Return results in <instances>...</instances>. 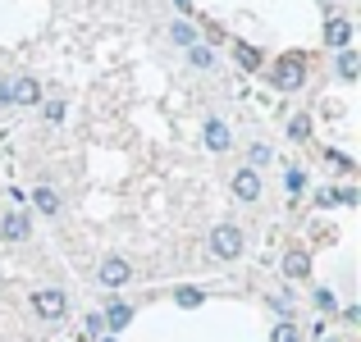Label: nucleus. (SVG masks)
<instances>
[{"label": "nucleus", "instance_id": "nucleus-1", "mask_svg": "<svg viewBox=\"0 0 361 342\" xmlns=\"http://www.w3.org/2000/svg\"><path fill=\"white\" fill-rule=\"evenodd\" d=\"M302 82H307V60L302 55H279L270 64V87L274 91H298Z\"/></svg>", "mask_w": 361, "mask_h": 342}, {"label": "nucleus", "instance_id": "nucleus-2", "mask_svg": "<svg viewBox=\"0 0 361 342\" xmlns=\"http://www.w3.org/2000/svg\"><path fill=\"white\" fill-rule=\"evenodd\" d=\"M243 228L238 224H215V233H211V255L215 260H238L243 255Z\"/></svg>", "mask_w": 361, "mask_h": 342}, {"label": "nucleus", "instance_id": "nucleus-3", "mask_svg": "<svg viewBox=\"0 0 361 342\" xmlns=\"http://www.w3.org/2000/svg\"><path fill=\"white\" fill-rule=\"evenodd\" d=\"M32 315H42V319H64V315H69V297H64L60 288L32 292Z\"/></svg>", "mask_w": 361, "mask_h": 342}, {"label": "nucleus", "instance_id": "nucleus-4", "mask_svg": "<svg viewBox=\"0 0 361 342\" xmlns=\"http://www.w3.org/2000/svg\"><path fill=\"white\" fill-rule=\"evenodd\" d=\"M97 279L106 283V288H123V283L133 279V265L123 260V255H106V260H101V270H97Z\"/></svg>", "mask_w": 361, "mask_h": 342}, {"label": "nucleus", "instance_id": "nucleus-5", "mask_svg": "<svg viewBox=\"0 0 361 342\" xmlns=\"http://www.w3.org/2000/svg\"><path fill=\"white\" fill-rule=\"evenodd\" d=\"M0 237H5V242H27V237H32V215L9 210L5 220H0Z\"/></svg>", "mask_w": 361, "mask_h": 342}, {"label": "nucleus", "instance_id": "nucleus-6", "mask_svg": "<svg viewBox=\"0 0 361 342\" xmlns=\"http://www.w3.org/2000/svg\"><path fill=\"white\" fill-rule=\"evenodd\" d=\"M42 101V82L37 78H14L9 82V106H37Z\"/></svg>", "mask_w": 361, "mask_h": 342}, {"label": "nucleus", "instance_id": "nucleus-7", "mask_svg": "<svg viewBox=\"0 0 361 342\" xmlns=\"http://www.w3.org/2000/svg\"><path fill=\"white\" fill-rule=\"evenodd\" d=\"M233 196L252 205L256 196H261V174H256V169H238V174H233Z\"/></svg>", "mask_w": 361, "mask_h": 342}, {"label": "nucleus", "instance_id": "nucleus-8", "mask_svg": "<svg viewBox=\"0 0 361 342\" xmlns=\"http://www.w3.org/2000/svg\"><path fill=\"white\" fill-rule=\"evenodd\" d=\"M101 324H106V334H123V329L133 324V306L128 301H110L106 315H101Z\"/></svg>", "mask_w": 361, "mask_h": 342}, {"label": "nucleus", "instance_id": "nucleus-9", "mask_svg": "<svg viewBox=\"0 0 361 342\" xmlns=\"http://www.w3.org/2000/svg\"><path fill=\"white\" fill-rule=\"evenodd\" d=\"M325 46L329 51H348V46H353V23H348V18H329L325 23Z\"/></svg>", "mask_w": 361, "mask_h": 342}, {"label": "nucleus", "instance_id": "nucleus-10", "mask_svg": "<svg viewBox=\"0 0 361 342\" xmlns=\"http://www.w3.org/2000/svg\"><path fill=\"white\" fill-rule=\"evenodd\" d=\"M202 137H206V146L215 151V156H220V151H229V123L224 119H206V128H202Z\"/></svg>", "mask_w": 361, "mask_h": 342}, {"label": "nucleus", "instance_id": "nucleus-11", "mask_svg": "<svg viewBox=\"0 0 361 342\" xmlns=\"http://www.w3.org/2000/svg\"><path fill=\"white\" fill-rule=\"evenodd\" d=\"M283 274H288V279H307V274H311V255L293 246V251L283 255Z\"/></svg>", "mask_w": 361, "mask_h": 342}, {"label": "nucleus", "instance_id": "nucleus-12", "mask_svg": "<svg viewBox=\"0 0 361 342\" xmlns=\"http://www.w3.org/2000/svg\"><path fill=\"white\" fill-rule=\"evenodd\" d=\"M334 69H338V78L343 82H353L357 73H361V55L353 51V46H348V51H338V60H334Z\"/></svg>", "mask_w": 361, "mask_h": 342}, {"label": "nucleus", "instance_id": "nucleus-13", "mask_svg": "<svg viewBox=\"0 0 361 342\" xmlns=\"http://www.w3.org/2000/svg\"><path fill=\"white\" fill-rule=\"evenodd\" d=\"M32 205L42 215H60V192L55 187H32Z\"/></svg>", "mask_w": 361, "mask_h": 342}, {"label": "nucleus", "instance_id": "nucleus-14", "mask_svg": "<svg viewBox=\"0 0 361 342\" xmlns=\"http://www.w3.org/2000/svg\"><path fill=\"white\" fill-rule=\"evenodd\" d=\"M233 60L243 64V69H261V51H256V46H247V42H233Z\"/></svg>", "mask_w": 361, "mask_h": 342}, {"label": "nucleus", "instance_id": "nucleus-15", "mask_svg": "<svg viewBox=\"0 0 361 342\" xmlns=\"http://www.w3.org/2000/svg\"><path fill=\"white\" fill-rule=\"evenodd\" d=\"M283 192L302 196V192H307V174H302V169H283Z\"/></svg>", "mask_w": 361, "mask_h": 342}, {"label": "nucleus", "instance_id": "nucleus-16", "mask_svg": "<svg viewBox=\"0 0 361 342\" xmlns=\"http://www.w3.org/2000/svg\"><path fill=\"white\" fill-rule=\"evenodd\" d=\"M288 137L293 141H307L311 137V114H293V119H288Z\"/></svg>", "mask_w": 361, "mask_h": 342}, {"label": "nucleus", "instance_id": "nucleus-17", "mask_svg": "<svg viewBox=\"0 0 361 342\" xmlns=\"http://www.w3.org/2000/svg\"><path fill=\"white\" fill-rule=\"evenodd\" d=\"M174 301H178L183 310H197V306L206 301V292H202V288H178V292H174Z\"/></svg>", "mask_w": 361, "mask_h": 342}, {"label": "nucleus", "instance_id": "nucleus-18", "mask_svg": "<svg viewBox=\"0 0 361 342\" xmlns=\"http://www.w3.org/2000/svg\"><path fill=\"white\" fill-rule=\"evenodd\" d=\"M188 60H192L197 69H211V64H215V51H211V46H202V42H197V46H188Z\"/></svg>", "mask_w": 361, "mask_h": 342}, {"label": "nucleus", "instance_id": "nucleus-19", "mask_svg": "<svg viewBox=\"0 0 361 342\" xmlns=\"http://www.w3.org/2000/svg\"><path fill=\"white\" fill-rule=\"evenodd\" d=\"M270 342H302V334H298V324H293V319H279V324H274V334H270Z\"/></svg>", "mask_w": 361, "mask_h": 342}, {"label": "nucleus", "instance_id": "nucleus-20", "mask_svg": "<svg viewBox=\"0 0 361 342\" xmlns=\"http://www.w3.org/2000/svg\"><path fill=\"white\" fill-rule=\"evenodd\" d=\"M169 37H174L178 46H197V27H192V23H183V18H178V23L169 27Z\"/></svg>", "mask_w": 361, "mask_h": 342}, {"label": "nucleus", "instance_id": "nucleus-21", "mask_svg": "<svg viewBox=\"0 0 361 342\" xmlns=\"http://www.w3.org/2000/svg\"><path fill=\"white\" fill-rule=\"evenodd\" d=\"M311 301H316V306L325 310V315H334V310H338V297H334L329 288H316V292H311Z\"/></svg>", "mask_w": 361, "mask_h": 342}, {"label": "nucleus", "instance_id": "nucleus-22", "mask_svg": "<svg viewBox=\"0 0 361 342\" xmlns=\"http://www.w3.org/2000/svg\"><path fill=\"white\" fill-rule=\"evenodd\" d=\"M329 196H334V205H357V187H353V183L329 187Z\"/></svg>", "mask_w": 361, "mask_h": 342}, {"label": "nucleus", "instance_id": "nucleus-23", "mask_svg": "<svg viewBox=\"0 0 361 342\" xmlns=\"http://www.w3.org/2000/svg\"><path fill=\"white\" fill-rule=\"evenodd\" d=\"M247 160H252L247 169H256V165H270V146H265V141H256V146L247 151Z\"/></svg>", "mask_w": 361, "mask_h": 342}, {"label": "nucleus", "instance_id": "nucleus-24", "mask_svg": "<svg viewBox=\"0 0 361 342\" xmlns=\"http://www.w3.org/2000/svg\"><path fill=\"white\" fill-rule=\"evenodd\" d=\"M46 119L60 123V119H64V101H46Z\"/></svg>", "mask_w": 361, "mask_h": 342}, {"label": "nucleus", "instance_id": "nucleus-25", "mask_svg": "<svg viewBox=\"0 0 361 342\" xmlns=\"http://www.w3.org/2000/svg\"><path fill=\"white\" fill-rule=\"evenodd\" d=\"M325 156H329V160H334V165H338V169H343V174H353V160H348V156H343V151H325Z\"/></svg>", "mask_w": 361, "mask_h": 342}, {"label": "nucleus", "instance_id": "nucleus-26", "mask_svg": "<svg viewBox=\"0 0 361 342\" xmlns=\"http://www.w3.org/2000/svg\"><path fill=\"white\" fill-rule=\"evenodd\" d=\"M87 334H92V338H101V334H106V324H101V315H87Z\"/></svg>", "mask_w": 361, "mask_h": 342}, {"label": "nucleus", "instance_id": "nucleus-27", "mask_svg": "<svg viewBox=\"0 0 361 342\" xmlns=\"http://www.w3.org/2000/svg\"><path fill=\"white\" fill-rule=\"evenodd\" d=\"M9 106V82H0V110Z\"/></svg>", "mask_w": 361, "mask_h": 342}]
</instances>
